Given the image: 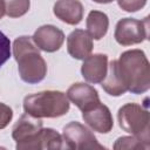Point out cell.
Returning a JSON list of instances; mask_svg holds the SVG:
<instances>
[{
	"label": "cell",
	"mask_w": 150,
	"mask_h": 150,
	"mask_svg": "<svg viewBox=\"0 0 150 150\" xmlns=\"http://www.w3.org/2000/svg\"><path fill=\"white\" fill-rule=\"evenodd\" d=\"M118 70L128 91L143 94L150 88V66L141 49H131L122 53L117 60Z\"/></svg>",
	"instance_id": "cell-1"
},
{
	"label": "cell",
	"mask_w": 150,
	"mask_h": 150,
	"mask_svg": "<svg viewBox=\"0 0 150 150\" xmlns=\"http://www.w3.org/2000/svg\"><path fill=\"white\" fill-rule=\"evenodd\" d=\"M13 55L19 75L29 84L41 82L47 74V64L30 36H20L13 43Z\"/></svg>",
	"instance_id": "cell-2"
},
{
	"label": "cell",
	"mask_w": 150,
	"mask_h": 150,
	"mask_svg": "<svg viewBox=\"0 0 150 150\" xmlns=\"http://www.w3.org/2000/svg\"><path fill=\"white\" fill-rule=\"evenodd\" d=\"M23 110L39 118H55L68 112L69 100L62 91L45 90L26 96L23 100Z\"/></svg>",
	"instance_id": "cell-3"
},
{
	"label": "cell",
	"mask_w": 150,
	"mask_h": 150,
	"mask_svg": "<svg viewBox=\"0 0 150 150\" xmlns=\"http://www.w3.org/2000/svg\"><path fill=\"white\" fill-rule=\"evenodd\" d=\"M120 128L141 139L150 148V115L137 103H127L117 112Z\"/></svg>",
	"instance_id": "cell-4"
},
{
	"label": "cell",
	"mask_w": 150,
	"mask_h": 150,
	"mask_svg": "<svg viewBox=\"0 0 150 150\" xmlns=\"http://www.w3.org/2000/svg\"><path fill=\"white\" fill-rule=\"evenodd\" d=\"M62 138L68 149L73 150H102L105 149L102 144H100L94 136V134L83 124L79 122H70L63 127Z\"/></svg>",
	"instance_id": "cell-5"
},
{
	"label": "cell",
	"mask_w": 150,
	"mask_h": 150,
	"mask_svg": "<svg viewBox=\"0 0 150 150\" xmlns=\"http://www.w3.org/2000/svg\"><path fill=\"white\" fill-rule=\"evenodd\" d=\"M148 30V18H145L143 21L132 18H124L117 22L114 36L117 43L122 46H131L146 40L149 35Z\"/></svg>",
	"instance_id": "cell-6"
},
{
	"label": "cell",
	"mask_w": 150,
	"mask_h": 150,
	"mask_svg": "<svg viewBox=\"0 0 150 150\" xmlns=\"http://www.w3.org/2000/svg\"><path fill=\"white\" fill-rule=\"evenodd\" d=\"M32 39L39 49L47 53H53L62 47L64 34L60 28L53 25H43L35 30Z\"/></svg>",
	"instance_id": "cell-7"
},
{
	"label": "cell",
	"mask_w": 150,
	"mask_h": 150,
	"mask_svg": "<svg viewBox=\"0 0 150 150\" xmlns=\"http://www.w3.org/2000/svg\"><path fill=\"white\" fill-rule=\"evenodd\" d=\"M67 97L81 111L91 109L101 103L97 90L90 84L77 82L71 84L67 90Z\"/></svg>",
	"instance_id": "cell-8"
},
{
	"label": "cell",
	"mask_w": 150,
	"mask_h": 150,
	"mask_svg": "<svg viewBox=\"0 0 150 150\" xmlns=\"http://www.w3.org/2000/svg\"><path fill=\"white\" fill-rule=\"evenodd\" d=\"M63 138L62 136L52 128H42L34 137L16 144L18 150H39V149H62Z\"/></svg>",
	"instance_id": "cell-9"
},
{
	"label": "cell",
	"mask_w": 150,
	"mask_h": 150,
	"mask_svg": "<svg viewBox=\"0 0 150 150\" xmlns=\"http://www.w3.org/2000/svg\"><path fill=\"white\" fill-rule=\"evenodd\" d=\"M82 118L94 131L101 134H108L114 125L109 108L102 103H98L89 110L82 111Z\"/></svg>",
	"instance_id": "cell-10"
},
{
	"label": "cell",
	"mask_w": 150,
	"mask_h": 150,
	"mask_svg": "<svg viewBox=\"0 0 150 150\" xmlns=\"http://www.w3.org/2000/svg\"><path fill=\"white\" fill-rule=\"evenodd\" d=\"M108 70V56L105 54H93L83 60L81 74L89 83H101Z\"/></svg>",
	"instance_id": "cell-11"
},
{
	"label": "cell",
	"mask_w": 150,
	"mask_h": 150,
	"mask_svg": "<svg viewBox=\"0 0 150 150\" xmlns=\"http://www.w3.org/2000/svg\"><path fill=\"white\" fill-rule=\"evenodd\" d=\"M67 50L76 60H84L93 50V39L83 29L73 30L67 38Z\"/></svg>",
	"instance_id": "cell-12"
},
{
	"label": "cell",
	"mask_w": 150,
	"mask_h": 150,
	"mask_svg": "<svg viewBox=\"0 0 150 150\" xmlns=\"http://www.w3.org/2000/svg\"><path fill=\"white\" fill-rule=\"evenodd\" d=\"M41 129H42L41 118L25 112L14 124L12 130V137L16 142V144H21L34 137Z\"/></svg>",
	"instance_id": "cell-13"
},
{
	"label": "cell",
	"mask_w": 150,
	"mask_h": 150,
	"mask_svg": "<svg viewBox=\"0 0 150 150\" xmlns=\"http://www.w3.org/2000/svg\"><path fill=\"white\" fill-rule=\"evenodd\" d=\"M53 12L57 19L68 25H77L83 18V6L79 0H57Z\"/></svg>",
	"instance_id": "cell-14"
},
{
	"label": "cell",
	"mask_w": 150,
	"mask_h": 150,
	"mask_svg": "<svg viewBox=\"0 0 150 150\" xmlns=\"http://www.w3.org/2000/svg\"><path fill=\"white\" fill-rule=\"evenodd\" d=\"M101 86L104 89V91L111 96H121L128 91L121 77L120 70H118L117 60H112L108 64L107 75L104 80L101 82Z\"/></svg>",
	"instance_id": "cell-15"
},
{
	"label": "cell",
	"mask_w": 150,
	"mask_h": 150,
	"mask_svg": "<svg viewBox=\"0 0 150 150\" xmlns=\"http://www.w3.org/2000/svg\"><path fill=\"white\" fill-rule=\"evenodd\" d=\"M109 19L105 13L91 11L87 16V30L94 40H101L108 32Z\"/></svg>",
	"instance_id": "cell-16"
},
{
	"label": "cell",
	"mask_w": 150,
	"mask_h": 150,
	"mask_svg": "<svg viewBox=\"0 0 150 150\" xmlns=\"http://www.w3.org/2000/svg\"><path fill=\"white\" fill-rule=\"evenodd\" d=\"M5 14L9 18H19L25 15L30 6L29 0H4Z\"/></svg>",
	"instance_id": "cell-17"
},
{
	"label": "cell",
	"mask_w": 150,
	"mask_h": 150,
	"mask_svg": "<svg viewBox=\"0 0 150 150\" xmlns=\"http://www.w3.org/2000/svg\"><path fill=\"white\" fill-rule=\"evenodd\" d=\"M115 150H145L149 149L148 145H145L141 139H138L135 136H123L118 137L114 144Z\"/></svg>",
	"instance_id": "cell-18"
},
{
	"label": "cell",
	"mask_w": 150,
	"mask_h": 150,
	"mask_svg": "<svg viewBox=\"0 0 150 150\" xmlns=\"http://www.w3.org/2000/svg\"><path fill=\"white\" fill-rule=\"evenodd\" d=\"M9 56H11V41L0 30V67L9 59Z\"/></svg>",
	"instance_id": "cell-19"
},
{
	"label": "cell",
	"mask_w": 150,
	"mask_h": 150,
	"mask_svg": "<svg viewBox=\"0 0 150 150\" xmlns=\"http://www.w3.org/2000/svg\"><path fill=\"white\" fill-rule=\"evenodd\" d=\"M118 6L125 12H137L143 8L146 4V0H117Z\"/></svg>",
	"instance_id": "cell-20"
},
{
	"label": "cell",
	"mask_w": 150,
	"mask_h": 150,
	"mask_svg": "<svg viewBox=\"0 0 150 150\" xmlns=\"http://www.w3.org/2000/svg\"><path fill=\"white\" fill-rule=\"evenodd\" d=\"M12 117L13 110L8 105L0 102V130L8 125V123L12 121Z\"/></svg>",
	"instance_id": "cell-21"
},
{
	"label": "cell",
	"mask_w": 150,
	"mask_h": 150,
	"mask_svg": "<svg viewBox=\"0 0 150 150\" xmlns=\"http://www.w3.org/2000/svg\"><path fill=\"white\" fill-rule=\"evenodd\" d=\"M5 15V2L4 0H0V19Z\"/></svg>",
	"instance_id": "cell-22"
},
{
	"label": "cell",
	"mask_w": 150,
	"mask_h": 150,
	"mask_svg": "<svg viewBox=\"0 0 150 150\" xmlns=\"http://www.w3.org/2000/svg\"><path fill=\"white\" fill-rule=\"evenodd\" d=\"M93 1H95L97 4H109V2H111L114 0H93Z\"/></svg>",
	"instance_id": "cell-23"
}]
</instances>
